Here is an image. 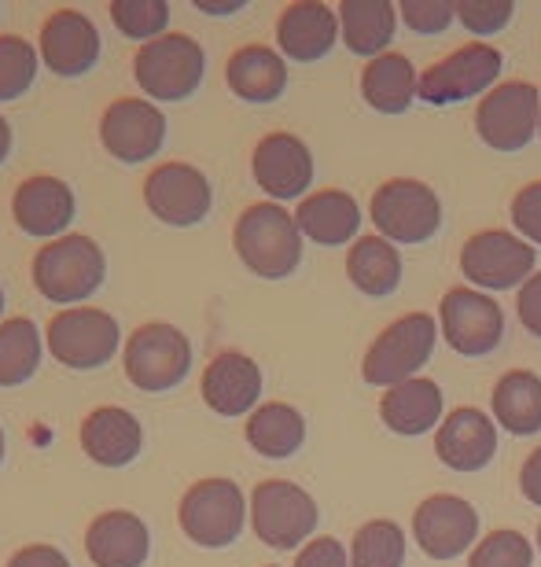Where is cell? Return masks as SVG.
Here are the masks:
<instances>
[{"label":"cell","mask_w":541,"mask_h":567,"mask_svg":"<svg viewBox=\"0 0 541 567\" xmlns=\"http://www.w3.org/2000/svg\"><path fill=\"white\" fill-rule=\"evenodd\" d=\"M512 221L527 240L541 244V181H531L527 188L516 192L512 199Z\"/></svg>","instance_id":"40"},{"label":"cell","mask_w":541,"mask_h":567,"mask_svg":"<svg viewBox=\"0 0 541 567\" xmlns=\"http://www.w3.org/2000/svg\"><path fill=\"white\" fill-rule=\"evenodd\" d=\"M340 38H343L340 16H335L329 4H318V0L288 4L277 19V44H280V52L295 63L324 60Z\"/></svg>","instance_id":"21"},{"label":"cell","mask_w":541,"mask_h":567,"mask_svg":"<svg viewBox=\"0 0 541 567\" xmlns=\"http://www.w3.org/2000/svg\"><path fill=\"white\" fill-rule=\"evenodd\" d=\"M258 188L273 199H299L313 181V155L295 133H269L251 158Z\"/></svg>","instance_id":"18"},{"label":"cell","mask_w":541,"mask_h":567,"mask_svg":"<svg viewBox=\"0 0 541 567\" xmlns=\"http://www.w3.org/2000/svg\"><path fill=\"white\" fill-rule=\"evenodd\" d=\"M435 453L446 468L454 472H479L487 468L498 453V431H493L490 416L471 410V405H460L449 416H443L435 435Z\"/></svg>","instance_id":"20"},{"label":"cell","mask_w":541,"mask_h":567,"mask_svg":"<svg viewBox=\"0 0 541 567\" xmlns=\"http://www.w3.org/2000/svg\"><path fill=\"white\" fill-rule=\"evenodd\" d=\"M454 11L471 33L482 38V33H498L509 27L516 16V4L512 0H457Z\"/></svg>","instance_id":"38"},{"label":"cell","mask_w":541,"mask_h":567,"mask_svg":"<svg viewBox=\"0 0 541 567\" xmlns=\"http://www.w3.org/2000/svg\"><path fill=\"white\" fill-rule=\"evenodd\" d=\"M443 317L446 343L465 358H487L501 347L504 336V313L501 306L487 299V295L471 288H449L438 306Z\"/></svg>","instance_id":"12"},{"label":"cell","mask_w":541,"mask_h":567,"mask_svg":"<svg viewBox=\"0 0 541 567\" xmlns=\"http://www.w3.org/2000/svg\"><path fill=\"white\" fill-rule=\"evenodd\" d=\"M122 365H126L133 388L163 394L185 383L191 372V343L174 324H144L129 336Z\"/></svg>","instance_id":"5"},{"label":"cell","mask_w":541,"mask_h":567,"mask_svg":"<svg viewBox=\"0 0 541 567\" xmlns=\"http://www.w3.org/2000/svg\"><path fill=\"white\" fill-rule=\"evenodd\" d=\"M82 450L89 461L104 464V468H126L141 457L144 427L122 405H100L82 424Z\"/></svg>","instance_id":"22"},{"label":"cell","mask_w":541,"mask_h":567,"mask_svg":"<svg viewBox=\"0 0 541 567\" xmlns=\"http://www.w3.org/2000/svg\"><path fill=\"white\" fill-rule=\"evenodd\" d=\"M202 74H207V55L188 33H163L152 44H144L133 60V78H137L141 93L166 100V104L188 100L202 85Z\"/></svg>","instance_id":"3"},{"label":"cell","mask_w":541,"mask_h":567,"mask_svg":"<svg viewBox=\"0 0 541 567\" xmlns=\"http://www.w3.org/2000/svg\"><path fill=\"white\" fill-rule=\"evenodd\" d=\"M516 313H520V321H523L527 332L541 339V274H534L520 288V299H516Z\"/></svg>","instance_id":"42"},{"label":"cell","mask_w":541,"mask_h":567,"mask_svg":"<svg viewBox=\"0 0 541 567\" xmlns=\"http://www.w3.org/2000/svg\"><path fill=\"white\" fill-rule=\"evenodd\" d=\"M225 82L247 104H273L288 89V63L266 44H243L225 63Z\"/></svg>","instance_id":"25"},{"label":"cell","mask_w":541,"mask_h":567,"mask_svg":"<svg viewBox=\"0 0 541 567\" xmlns=\"http://www.w3.org/2000/svg\"><path fill=\"white\" fill-rule=\"evenodd\" d=\"M346 277L368 299H387L402 284V255L383 236H361L346 255Z\"/></svg>","instance_id":"29"},{"label":"cell","mask_w":541,"mask_h":567,"mask_svg":"<svg viewBox=\"0 0 541 567\" xmlns=\"http://www.w3.org/2000/svg\"><path fill=\"white\" fill-rule=\"evenodd\" d=\"M394 22L398 16H394L391 0H343L340 4V30L354 55L379 60L394 38Z\"/></svg>","instance_id":"32"},{"label":"cell","mask_w":541,"mask_h":567,"mask_svg":"<svg viewBox=\"0 0 541 567\" xmlns=\"http://www.w3.org/2000/svg\"><path fill=\"white\" fill-rule=\"evenodd\" d=\"M8 152H11V126L4 118H0V163L8 158Z\"/></svg>","instance_id":"46"},{"label":"cell","mask_w":541,"mask_h":567,"mask_svg":"<svg viewBox=\"0 0 541 567\" xmlns=\"http://www.w3.org/2000/svg\"><path fill=\"white\" fill-rule=\"evenodd\" d=\"M74 192L60 177H30L15 188L11 214L15 225L33 240H52L71 229L74 221Z\"/></svg>","instance_id":"19"},{"label":"cell","mask_w":541,"mask_h":567,"mask_svg":"<svg viewBox=\"0 0 541 567\" xmlns=\"http://www.w3.org/2000/svg\"><path fill=\"white\" fill-rule=\"evenodd\" d=\"M41 60L52 74L82 78L100 60V33L82 11H52L41 27Z\"/></svg>","instance_id":"17"},{"label":"cell","mask_w":541,"mask_h":567,"mask_svg":"<svg viewBox=\"0 0 541 567\" xmlns=\"http://www.w3.org/2000/svg\"><path fill=\"white\" fill-rule=\"evenodd\" d=\"M405 564V535L391 519H372L354 535L351 567H402Z\"/></svg>","instance_id":"34"},{"label":"cell","mask_w":541,"mask_h":567,"mask_svg":"<svg viewBox=\"0 0 541 567\" xmlns=\"http://www.w3.org/2000/svg\"><path fill=\"white\" fill-rule=\"evenodd\" d=\"M118 343H122L118 321L104 310H93V306L63 310V313H55L49 324L52 358L77 372L107 365V361L118 354Z\"/></svg>","instance_id":"8"},{"label":"cell","mask_w":541,"mask_h":567,"mask_svg":"<svg viewBox=\"0 0 541 567\" xmlns=\"http://www.w3.org/2000/svg\"><path fill=\"white\" fill-rule=\"evenodd\" d=\"M100 141L118 163H144L163 147L166 118L148 100H115L100 118Z\"/></svg>","instance_id":"16"},{"label":"cell","mask_w":541,"mask_h":567,"mask_svg":"<svg viewBox=\"0 0 541 567\" xmlns=\"http://www.w3.org/2000/svg\"><path fill=\"white\" fill-rule=\"evenodd\" d=\"M0 464H4V427H0Z\"/></svg>","instance_id":"47"},{"label":"cell","mask_w":541,"mask_h":567,"mask_svg":"<svg viewBox=\"0 0 541 567\" xmlns=\"http://www.w3.org/2000/svg\"><path fill=\"white\" fill-rule=\"evenodd\" d=\"M38 52L22 38H0V104L19 100L38 78Z\"/></svg>","instance_id":"36"},{"label":"cell","mask_w":541,"mask_h":567,"mask_svg":"<svg viewBox=\"0 0 541 567\" xmlns=\"http://www.w3.org/2000/svg\"><path fill=\"white\" fill-rule=\"evenodd\" d=\"M196 8L202 16H236L247 8V0H196Z\"/></svg>","instance_id":"45"},{"label":"cell","mask_w":541,"mask_h":567,"mask_svg":"<svg viewBox=\"0 0 541 567\" xmlns=\"http://www.w3.org/2000/svg\"><path fill=\"white\" fill-rule=\"evenodd\" d=\"M531 560H534V546L520 530H493L471 553L468 567H531Z\"/></svg>","instance_id":"37"},{"label":"cell","mask_w":541,"mask_h":567,"mask_svg":"<svg viewBox=\"0 0 541 567\" xmlns=\"http://www.w3.org/2000/svg\"><path fill=\"white\" fill-rule=\"evenodd\" d=\"M538 133H541V118H538Z\"/></svg>","instance_id":"50"},{"label":"cell","mask_w":541,"mask_h":567,"mask_svg":"<svg viewBox=\"0 0 541 567\" xmlns=\"http://www.w3.org/2000/svg\"><path fill=\"white\" fill-rule=\"evenodd\" d=\"M460 269H465V277L476 284V288L509 291L516 284L531 280L534 247L504 229H487V233H476L465 244Z\"/></svg>","instance_id":"13"},{"label":"cell","mask_w":541,"mask_h":567,"mask_svg":"<svg viewBox=\"0 0 541 567\" xmlns=\"http://www.w3.org/2000/svg\"><path fill=\"white\" fill-rule=\"evenodd\" d=\"M413 538L431 560H454L479 538V513L465 497L435 494L416 508Z\"/></svg>","instance_id":"15"},{"label":"cell","mask_w":541,"mask_h":567,"mask_svg":"<svg viewBox=\"0 0 541 567\" xmlns=\"http://www.w3.org/2000/svg\"><path fill=\"white\" fill-rule=\"evenodd\" d=\"M107 277V258L89 236H63L44 244L33 258V284L49 302L74 306L93 299Z\"/></svg>","instance_id":"2"},{"label":"cell","mask_w":541,"mask_h":567,"mask_svg":"<svg viewBox=\"0 0 541 567\" xmlns=\"http://www.w3.org/2000/svg\"><path fill=\"white\" fill-rule=\"evenodd\" d=\"M111 22L118 27L122 38L152 44L155 38H163L166 22H170V4H163V0H115Z\"/></svg>","instance_id":"35"},{"label":"cell","mask_w":541,"mask_h":567,"mask_svg":"<svg viewBox=\"0 0 541 567\" xmlns=\"http://www.w3.org/2000/svg\"><path fill=\"white\" fill-rule=\"evenodd\" d=\"M435 350V317L431 313H405L391 328H383L376 343L368 347L361 377L372 388H398V383L416 380Z\"/></svg>","instance_id":"4"},{"label":"cell","mask_w":541,"mask_h":567,"mask_svg":"<svg viewBox=\"0 0 541 567\" xmlns=\"http://www.w3.org/2000/svg\"><path fill=\"white\" fill-rule=\"evenodd\" d=\"M243 491L232 480H202L180 502V530L202 549H225L243 535Z\"/></svg>","instance_id":"7"},{"label":"cell","mask_w":541,"mask_h":567,"mask_svg":"<svg viewBox=\"0 0 541 567\" xmlns=\"http://www.w3.org/2000/svg\"><path fill=\"white\" fill-rule=\"evenodd\" d=\"M247 442L254 453H262L269 461H284L306 442V421L295 405L288 402H266L247 416Z\"/></svg>","instance_id":"31"},{"label":"cell","mask_w":541,"mask_h":567,"mask_svg":"<svg viewBox=\"0 0 541 567\" xmlns=\"http://www.w3.org/2000/svg\"><path fill=\"white\" fill-rule=\"evenodd\" d=\"M41 365V336L27 317L0 324V388H22Z\"/></svg>","instance_id":"33"},{"label":"cell","mask_w":541,"mask_h":567,"mask_svg":"<svg viewBox=\"0 0 541 567\" xmlns=\"http://www.w3.org/2000/svg\"><path fill=\"white\" fill-rule=\"evenodd\" d=\"M346 549L335 538H313L306 549L299 553L295 567H346Z\"/></svg>","instance_id":"41"},{"label":"cell","mask_w":541,"mask_h":567,"mask_svg":"<svg viewBox=\"0 0 541 567\" xmlns=\"http://www.w3.org/2000/svg\"><path fill=\"white\" fill-rule=\"evenodd\" d=\"M493 416L509 435H538L541 431V377L531 369L504 372L493 388Z\"/></svg>","instance_id":"30"},{"label":"cell","mask_w":541,"mask_h":567,"mask_svg":"<svg viewBox=\"0 0 541 567\" xmlns=\"http://www.w3.org/2000/svg\"><path fill=\"white\" fill-rule=\"evenodd\" d=\"M416 85H420L416 66L402 52H383L361 74V96L379 115H405L416 100Z\"/></svg>","instance_id":"28"},{"label":"cell","mask_w":541,"mask_h":567,"mask_svg":"<svg viewBox=\"0 0 541 567\" xmlns=\"http://www.w3.org/2000/svg\"><path fill=\"white\" fill-rule=\"evenodd\" d=\"M538 549H541V527H538Z\"/></svg>","instance_id":"49"},{"label":"cell","mask_w":541,"mask_h":567,"mask_svg":"<svg viewBox=\"0 0 541 567\" xmlns=\"http://www.w3.org/2000/svg\"><path fill=\"white\" fill-rule=\"evenodd\" d=\"M254 535L273 549H295L318 530V505L302 486L288 480H266L251 494Z\"/></svg>","instance_id":"9"},{"label":"cell","mask_w":541,"mask_h":567,"mask_svg":"<svg viewBox=\"0 0 541 567\" xmlns=\"http://www.w3.org/2000/svg\"><path fill=\"white\" fill-rule=\"evenodd\" d=\"M232 244L240 262L254 277L266 280H284L302 262L299 221L280 203H254V207H247L232 229Z\"/></svg>","instance_id":"1"},{"label":"cell","mask_w":541,"mask_h":567,"mask_svg":"<svg viewBox=\"0 0 541 567\" xmlns=\"http://www.w3.org/2000/svg\"><path fill=\"white\" fill-rule=\"evenodd\" d=\"M85 549L96 567H141L152 553V535L141 516L104 513L89 527Z\"/></svg>","instance_id":"24"},{"label":"cell","mask_w":541,"mask_h":567,"mask_svg":"<svg viewBox=\"0 0 541 567\" xmlns=\"http://www.w3.org/2000/svg\"><path fill=\"white\" fill-rule=\"evenodd\" d=\"M538 89L527 82L498 85L493 93L479 100L476 133L487 141L493 152H523L538 133Z\"/></svg>","instance_id":"11"},{"label":"cell","mask_w":541,"mask_h":567,"mask_svg":"<svg viewBox=\"0 0 541 567\" xmlns=\"http://www.w3.org/2000/svg\"><path fill=\"white\" fill-rule=\"evenodd\" d=\"M0 313H4V288H0Z\"/></svg>","instance_id":"48"},{"label":"cell","mask_w":541,"mask_h":567,"mask_svg":"<svg viewBox=\"0 0 541 567\" xmlns=\"http://www.w3.org/2000/svg\"><path fill=\"white\" fill-rule=\"evenodd\" d=\"M520 491H523V497L531 505H538L541 508V446L527 457V464H523V472H520Z\"/></svg>","instance_id":"44"},{"label":"cell","mask_w":541,"mask_h":567,"mask_svg":"<svg viewBox=\"0 0 541 567\" xmlns=\"http://www.w3.org/2000/svg\"><path fill=\"white\" fill-rule=\"evenodd\" d=\"M8 567H71L55 546H27L8 560Z\"/></svg>","instance_id":"43"},{"label":"cell","mask_w":541,"mask_h":567,"mask_svg":"<svg viewBox=\"0 0 541 567\" xmlns=\"http://www.w3.org/2000/svg\"><path fill=\"white\" fill-rule=\"evenodd\" d=\"M501 74V52L493 44L471 41L465 49L449 52L446 60H438L431 71L420 74L416 96L424 104L449 107V104H465V100L487 93Z\"/></svg>","instance_id":"10"},{"label":"cell","mask_w":541,"mask_h":567,"mask_svg":"<svg viewBox=\"0 0 541 567\" xmlns=\"http://www.w3.org/2000/svg\"><path fill=\"white\" fill-rule=\"evenodd\" d=\"M372 221L391 244H424L443 225V203L424 181H387L372 196Z\"/></svg>","instance_id":"6"},{"label":"cell","mask_w":541,"mask_h":567,"mask_svg":"<svg viewBox=\"0 0 541 567\" xmlns=\"http://www.w3.org/2000/svg\"><path fill=\"white\" fill-rule=\"evenodd\" d=\"M262 394V369L247 354H218L202 372V402L218 416H243Z\"/></svg>","instance_id":"23"},{"label":"cell","mask_w":541,"mask_h":567,"mask_svg":"<svg viewBox=\"0 0 541 567\" xmlns=\"http://www.w3.org/2000/svg\"><path fill=\"white\" fill-rule=\"evenodd\" d=\"M402 19L409 22V30L431 38V33H443L457 19V11L446 0H402Z\"/></svg>","instance_id":"39"},{"label":"cell","mask_w":541,"mask_h":567,"mask_svg":"<svg viewBox=\"0 0 541 567\" xmlns=\"http://www.w3.org/2000/svg\"><path fill=\"white\" fill-rule=\"evenodd\" d=\"M144 203L163 225L174 229H191L210 214L214 192L210 181L188 163H163L144 181Z\"/></svg>","instance_id":"14"},{"label":"cell","mask_w":541,"mask_h":567,"mask_svg":"<svg viewBox=\"0 0 541 567\" xmlns=\"http://www.w3.org/2000/svg\"><path fill=\"white\" fill-rule=\"evenodd\" d=\"M379 421L387 424L394 435H424L443 421V391L435 380H409L398 383L383 394L379 402Z\"/></svg>","instance_id":"27"},{"label":"cell","mask_w":541,"mask_h":567,"mask_svg":"<svg viewBox=\"0 0 541 567\" xmlns=\"http://www.w3.org/2000/svg\"><path fill=\"white\" fill-rule=\"evenodd\" d=\"M299 233L313 244L324 247H340L346 240H354L361 229V210L351 192L343 188H324L302 199V207L295 210Z\"/></svg>","instance_id":"26"}]
</instances>
